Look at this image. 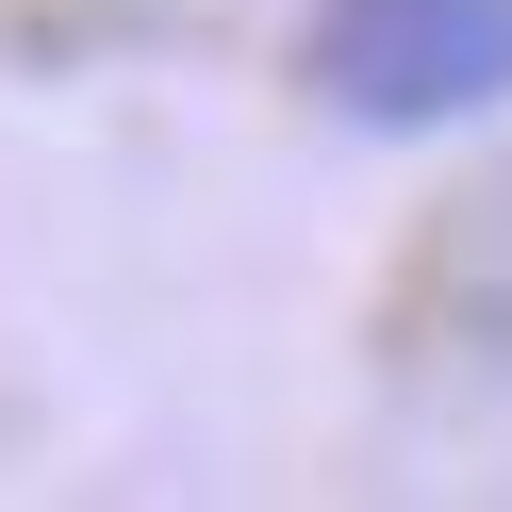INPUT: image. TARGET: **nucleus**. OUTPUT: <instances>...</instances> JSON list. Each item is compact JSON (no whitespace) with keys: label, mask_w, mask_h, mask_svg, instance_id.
I'll use <instances>...</instances> for the list:
<instances>
[{"label":"nucleus","mask_w":512,"mask_h":512,"mask_svg":"<svg viewBox=\"0 0 512 512\" xmlns=\"http://www.w3.org/2000/svg\"><path fill=\"white\" fill-rule=\"evenodd\" d=\"M298 67L364 133H446L512 100V0H314Z\"/></svg>","instance_id":"obj_1"}]
</instances>
